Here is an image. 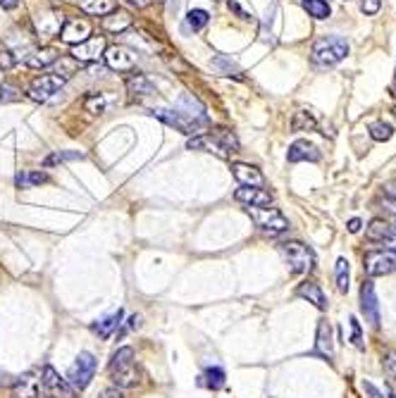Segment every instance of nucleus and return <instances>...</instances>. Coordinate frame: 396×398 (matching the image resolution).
Listing matches in <instances>:
<instances>
[{
	"mask_svg": "<svg viewBox=\"0 0 396 398\" xmlns=\"http://www.w3.org/2000/svg\"><path fill=\"white\" fill-rule=\"evenodd\" d=\"M98 398H125V396H122V391H120L118 387H113V389H106V391H103Z\"/></svg>",
	"mask_w": 396,
	"mask_h": 398,
	"instance_id": "43",
	"label": "nucleus"
},
{
	"mask_svg": "<svg viewBox=\"0 0 396 398\" xmlns=\"http://www.w3.org/2000/svg\"><path fill=\"white\" fill-rule=\"evenodd\" d=\"M320 158H322V153L308 141H294L287 151L289 162H320Z\"/></svg>",
	"mask_w": 396,
	"mask_h": 398,
	"instance_id": "20",
	"label": "nucleus"
},
{
	"mask_svg": "<svg viewBox=\"0 0 396 398\" xmlns=\"http://www.w3.org/2000/svg\"><path fill=\"white\" fill-rule=\"evenodd\" d=\"M392 91L396 93V72H394V81H392Z\"/></svg>",
	"mask_w": 396,
	"mask_h": 398,
	"instance_id": "52",
	"label": "nucleus"
},
{
	"mask_svg": "<svg viewBox=\"0 0 396 398\" xmlns=\"http://www.w3.org/2000/svg\"><path fill=\"white\" fill-rule=\"evenodd\" d=\"M81 10L86 12V15L103 17L115 10V0H81Z\"/></svg>",
	"mask_w": 396,
	"mask_h": 398,
	"instance_id": "31",
	"label": "nucleus"
},
{
	"mask_svg": "<svg viewBox=\"0 0 396 398\" xmlns=\"http://www.w3.org/2000/svg\"><path fill=\"white\" fill-rule=\"evenodd\" d=\"M179 110V113H184V115H189L191 120H196V122H203L208 124V115H205V108H203V103L198 101V98H193L191 93H181L179 96V101H177V106H174Z\"/></svg>",
	"mask_w": 396,
	"mask_h": 398,
	"instance_id": "23",
	"label": "nucleus"
},
{
	"mask_svg": "<svg viewBox=\"0 0 396 398\" xmlns=\"http://www.w3.org/2000/svg\"><path fill=\"white\" fill-rule=\"evenodd\" d=\"M368 132H370V136H373V141H389L394 136V127L385 120H378V122L370 124Z\"/></svg>",
	"mask_w": 396,
	"mask_h": 398,
	"instance_id": "35",
	"label": "nucleus"
},
{
	"mask_svg": "<svg viewBox=\"0 0 396 398\" xmlns=\"http://www.w3.org/2000/svg\"><path fill=\"white\" fill-rule=\"evenodd\" d=\"M41 384H43V391L50 398H74V389L69 387V382L62 380L50 365H45L41 370Z\"/></svg>",
	"mask_w": 396,
	"mask_h": 398,
	"instance_id": "11",
	"label": "nucleus"
},
{
	"mask_svg": "<svg viewBox=\"0 0 396 398\" xmlns=\"http://www.w3.org/2000/svg\"><path fill=\"white\" fill-rule=\"evenodd\" d=\"M17 64V55L12 53L10 48H3L0 50V69H12Z\"/></svg>",
	"mask_w": 396,
	"mask_h": 398,
	"instance_id": "39",
	"label": "nucleus"
},
{
	"mask_svg": "<svg viewBox=\"0 0 396 398\" xmlns=\"http://www.w3.org/2000/svg\"><path fill=\"white\" fill-rule=\"evenodd\" d=\"M94 375H96V356L89 353V351H84V353L77 356L74 365L69 368L67 382L74 391H84V389H89L91 382H94Z\"/></svg>",
	"mask_w": 396,
	"mask_h": 398,
	"instance_id": "6",
	"label": "nucleus"
},
{
	"mask_svg": "<svg viewBox=\"0 0 396 398\" xmlns=\"http://www.w3.org/2000/svg\"><path fill=\"white\" fill-rule=\"evenodd\" d=\"M106 48H108L106 36H94V38H86V41L72 45L69 57H74L77 62H96L98 57H103Z\"/></svg>",
	"mask_w": 396,
	"mask_h": 398,
	"instance_id": "10",
	"label": "nucleus"
},
{
	"mask_svg": "<svg viewBox=\"0 0 396 398\" xmlns=\"http://www.w3.org/2000/svg\"><path fill=\"white\" fill-rule=\"evenodd\" d=\"M361 224H363V222H361L358 217H353L351 222H349V232H351V234H356V232H361Z\"/></svg>",
	"mask_w": 396,
	"mask_h": 398,
	"instance_id": "49",
	"label": "nucleus"
},
{
	"mask_svg": "<svg viewBox=\"0 0 396 398\" xmlns=\"http://www.w3.org/2000/svg\"><path fill=\"white\" fill-rule=\"evenodd\" d=\"M387 396H389V398H396V394H394L392 387H387Z\"/></svg>",
	"mask_w": 396,
	"mask_h": 398,
	"instance_id": "51",
	"label": "nucleus"
},
{
	"mask_svg": "<svg viewBox=\"0 0 396 398\" xmlns=\"http://www.w3.org/2000/svg\"><path fill=\"white\" fill-rule=\"evenodd\" d=\"M67 160H84V153L79 151H62V153H53L45 158V165H57V162H67Z\"/></svg>",
	"mask_w": 396,
	"mask_h": 398,
	"instance_id": "38",
	"label": "nucleus"
},
{
	"mask_svg": "<svg viewBox=\"0 0 396 398\" xmlns=\"http://www.w3.org/2000/svg\"><path fill=\"white\" fill-rule=\"evenodd\" d=\"M230 10H232V12H237V15L242 17V19H251V17H253V15H249V12H246V10H242V5H239L237 0H230Z\"/></svg>",
	"mask_w": 396,
	"mask_h": 398,
	"instance_id": "42",
	"label": "nucleus"
},
{
	"mask_svg": "<svg viewBox=\"0 0 396 398\" xmlns=\"http://www.w3.org/2000/svg\"><path fill=\"white\" fill-rule=\"evenodd\" d=\"M186 148H189V151L215 153L217 158H230L232 153H239V139L230 129H210V132H205V134L191 136Z\"/></svg>",
	"mask_w": 396,
	"mask_h": 398,
	"instance_id": "1",
	"label": "nucleus"
},
{
	"mask_svg": "<svg viewBox=\"0 0 396 398\" xmlns=\"http://www.w3.org/2000/svg\"><path fill=\"white\" fill-rule=\"evenodd\" d=\"M366 272L370 277H385L396 270V251H373L366 256Z\"/></svg>",
	"mask_w": 396,
	"mask_h": 398,
	"instance_id": "9",
	"label": "nucleus"
},
{
	"mask_svg": "<svg viewBox=\"0 0 396 398\" xmlns=\"http://www.w3.org/2000/svg\"><path fill=\"white\" fill-rule=\"evenodd\" d=\"M301 8L313 19H327L332 15V8H329L327 0H301Z\"/></svg>",
	"mask_w": 396,
	"mask_h": 398,
	"instance_id": "30",
	"label": "nucleus"
},
{
	"mask_svg": "<svg viewBox=\"0 0 396 398\" xmlns=\"http://www.w3.org/2000/svg\"><path fill=\"white\" fill-rule=\"evenodd\" d=\"M361 308L366 315V322H370V327L378 329L380 327V303H378V293H375V284L366 282L361 286Z\"/></svg>",
	"mask_w": 396,
	"mask_h": 398,
	"instance_id": "14",
	"label": "nucleus"
},
{
	"mask_svg": "<svg viewBox=\"0 0 396 398\" xmlns=\"http://www.w3.org/2000/svg\"><path fill=\"white\" fill-rule=\"evenodd\" d=\"M253 220V224L258 227L263 234H268V237H279V234H284L289 229V220L284 217L282 210H277V207H246Z\"/></svg>",
	"mask_w": 396,
	"mask_h": 398,
	"instance_id": "4",
	"label": "nucleus"
},
{
	"mask_svg": "<svg viewBox=\"0 0 396 398\" xmlns=\"http://www.w3.org/2000/svg\"><path fill=\"white\" fill-rule=\"evenodd\" d=\"M62 24H64V15L57 10L43 12V15H38V19H36V27H38V34L41 36H57L62 29Z\"/></svg>",
	"mask_w": 396,
	"mask_h": 398,
	"instance_id": "22",
	"label": "nucleus"
},
{
	"mask_svg": "<svg viewBox=\"0 0 396 398\" xmlns=\"http://www.w3.org/2000/svg\"><path fill=\"white\" fill-rule=\"evenodd\" d=\"M200 384L213 391L225 387V370L222 368H208L203 375H200Z\"/></svg>",
	"mask_w": 396,
	"mask_h": 398,
	"instance_id": "33",
	"label": "nucleus"
},
{
	"mask_svg": "<svg viewBox=\"0 0 396 398\" xmlns=\"http://www.w3.org/2000/svg\"><path fill=\"white\" fill-rule=\"evenodd\" d=\"M351 329H353V334H351V343L353 346H358V348H361V324H358V319H356V317H351Z\"/></svg>",
	"mask_w": 396,
	"mask_h": 398,
	"instance_id": "41",
	"label": "nucleus"
},
{
	"mask_svg": "<svg viewBox=\"0 0 396 398\" xmlns=\"http://www.w3.org/2000/svg\"><path fill=\"white\" fill-rule=\"evenodd\" d=\"M366 237H368V241H373V244H382L387 251H396V232L387 224L385 220L370 222L368 229H366Z\"/></svg>",
	"mask_w": 396,
	"mask_h": 398,
	"instance_id": "17",
	"label": "nucleus"
},
{
	"mask_svg": "<svg viewBox=\"0 0 396 398\" xmlns=\"http://www.w3.org/2000/svg\"><path fill=\"white\" fill-rule=\"evenodd\" d=\"M296 296L306 298V301L313 303L317 310H324V308H327V298H324L320 284H315V282H303V284H298V286H296Z\"/></svg>",
	"mask_w": 396,
	"mask_h": 398,
	"instance_id": "25",
	"label": "nucleus"
},
{
	"mask_svg": "<svg viewBox=\"0 0 396 398\" xmlns=\"http://www.w3.org/2000/svg\"><path fill=\"white\" fill-rule=\"evenodd\" d=\"M57 36H60L64 43L77 45L91 36V22L89 19H81V17H69V19H64V24Z\"/></svg>",
	"mask_w": 396,
	"mask_h": 398,
	"instance_id": "12",
	"label": "nucleus"
},
{
	"mask_svg": "<svg viewBox=\"0 0 396 398\" xmlns=\"http://www.w3.org/2000/svg\"><path fill=\"white\" fill-rule=\"evenodd\" d=\"M291 129H294V132H308V129L313 132V129H317V120L308 110H298L294 115V120H291Z\"/></svg>",
	"mask_w": 396,
	"mask_h": 398,
	"instance_id": "34",
	"label": "nucleus"
},
{
	"mask_svg": "<svg viewBox=\"0 0 396 398\" xmlns=\"http://www.w3.org/2000/svg\"><path fill=\"white\" fill-rule=\"evenodd\" d=\"M315 356L324 358V360L332 363L334 358V336H332V324L327 319H320L317 322V334H315Z\"/></svg>",
	"mask_w": 396,
	"mask_h": 398,
	"instance_id": "18",
	"label": "nucleus"
},
{
	"mask_svg": "<svg viewBox=\"0 0 396 398\" xmlns=\"http://www.w3.org/2000/svg\"><path fill=\"white\" fill-rule=\"evenodd\" d=\"M129 5H132V8H136V10H144V8H148V5L153 3V0H127Z\"/></svg>",
	"mask_w": 396,
	"mask_h": 398,
	"instance_id": "46",
	"label": "nucleus"
},
{
	"mask_svg": "<svg viewBox=\"0 0 396 398\" xmlns=\"http://www.w3.org/2000/svg\"><path fill=\"white\" fill-rule=\"evenodd\" d=\"M387 370H389V375L396 377V351L387 358Z\"/></svg>",
	"mask_w": 396,
	"mask_h": 398,
	"instance_id": "45",
	"label": "nucleus"
},
{
	"mask_svg": "<svg viewBox=\"0 0 396 398\" xmlns=\"http://www.w3.org/2000/svg\"><path fill=\"white\" fill-rule=\"evenodd\" d=\"M208 22H210V12L200 10V8H191L189 12H186V17H184V29L200 31V29L208 27Z\"/></svg>",
	"mask_w": 396,
	"mask_h": 398,
	"instance_id": "29",
	"label": "nucleus"
},
{
	"mask_svg": "<svg viewBox=\"0 0 396 398\" xmlns=\"http://www.w3.org/2000/svg\"><path fill=\"white\" fill-rule=\"evenodd\" d=\"M122 317H125V312H122V310H115V312H110L108 317H103L101 322H94V324H91V329H94V334H98L101 339H110V336L115 334V331L120 329Z\"/></svg>",
	"mask_w": 396,
	"mask_h": 398,
	"instance_id": "26",
	"label": "nucleus"
},
{
	"mask_svg": "<svg viewBox=\"0 0 396 398\" xmlns=\"http://www.w3.org/2000/svg\"><path fill=\"white\" fill-rule=\"evenodd\" d=\"M8 382H10V375H8V372L0 370V387H3V384H8Z\"/></svg>",
	"mask_w": 396,
	"mask_h": 398,
	"instance_id": "50",
	"label": "nucleus"
},
{
	"mask_svg": "<svg viewBox=\"0 0 396 398\" xmlns=\"http://www.w3.org/2000/svg\"><path fill=\"white\" fill-rule=\"evenodd\" d=\"M19 5V0H0V8L3 10H15Z\"/></svg>",
	"mask_w": 396,
	"mask_h": 398,
	"instance_id": "48",
	"label": "nucleus"
},
{
	"mask_svg": "<svg viewBox=\"0 0 396 398\" xmlns=\"http://www.w3.org/2000/svg\"><path fill=\"white\" fill-rule=\"evenodd\" d=\"M363 389L368 391V394H370V398H382V394H380V391L375 389V387H373V384H370V382H363Z\"/></svg>",
	"mask_w": 396,
	"mask_h": 398,
	"instance_id": "47",
	"label": "nucleus"
},
{
	"mask_svg": "<svg viewBox=\"0 0 396 398\" xmlns=\"http://www.w3.org/2000/svg\"><path fill=\"white\" fill-rule=\"evenodd\" d=\"M57 60H60V55H57V50L55 48H34V50H29L27 55H24V64L31 69H45V67H50V64H55Z\"/></svg>",
	"mask_w": 396,
	"mask_h": 398,
	"instance_id": "21",
	"label": "nucleus"
},
{
	"mask_svg": "<svg viewBox=\"0 0 396 398\" xmlns=\"http://www.w3.org/2000/svg\"><path fill=\"white\" fill-rule=\"evenodd\" d=\"M210 67L217 72L220 76H234V79H244V72L242 67L232 60L230 55H222V53H217V55H213V60H210Z\"/></svg>",
	"mask_w": 396,
	"mask_h": 398,
	"instance_id": "24",
	"label": "nucleus"
},
{
	"mask_svg": "<svg viewBox=\"0 0 396 398\" xmlns=\"http://www.w3.org/2000/svg\"><path fill=\"white\" fill-rule=\"evenodd\" d=\"M334 279H336V289H339L341 293H346L349 291V279H351V270H349V260L346 258H336Z\"/></svg>",
	"mask_w": 396,
	"mask_h": 398,
	"instance_id": "32",
	"label": "nucleus"
},
{
	"mask_svg": "<svg viewBox=\"0 0 396 398\" xmlns=\"http://www.w3.org/2000/svg\"><path fill=\"white\" fill-rule=\"evenodd\" d=\"M394 115H396V106H394Z\"/></svg>",
	"mask_w": 396,
	"mask_h": 398,
	"instance_id": "54",
	"label": "nucleus"
},
{
	"mask_svg": "<svg viewBox=\"0 0 396 398\" xmlns=\"http://www.w3.org/2000/svg\"><path fill=\"white\" fill-rule=\"evenodd\" d=\"M84 108H86L91 115H103L108 108L106 96L103 93H89L86 98H84Z\"/></svg>",
	"mask_w": 396,
	"mask_h": 398,
	"instance_id": "36",
	"label": "nucleus"
},
{
	"mask_svg": "<svg viewBox=\"0 0 396 398\" xmlns=\"http://www.w3.org/2000/svg\"><path fill=\"white\" fill-rule=\"evenodd\" d=\"M127 91L136 98H144V96H153L155 93V84L148 79L146 74H134L132 79L127 81Z\"/></svg>",
	"mask_w": 396,
	"mask_h": 398,
	"instance_id": "28",
	"label": "nucleus"
},
{
	"mask_svg": "<svg viewBox=\"0 0 396 398\" xmlns=\"http://www.w3.org/2000/svg\"><path fill=\"white\" fill-rule=\"evenodd\" d=\"M0 101H3V91H0Z\"/></svg>",
	"mask_w": 396,
	"mask_h": 398,
	"instance_id": "53",
	"label": "nucleus"
},
{
	"mask_svg": "<svg viewBox=\"0 0 396 398\" xmlns=\"http://www.w3.org/2000/svg\"><path fill=\"white\" fill-rule=\"evenodd\" d=\"M62 86H64V79H62L60 74H41V76H36V79L31 81V86H29L27 93H29L31 101L48 103L50 98H53Z\"/></svg>",
	"mask_w": 396,
	"mask_h": 398,
	"instance_id": "8",
	"label": "nucleus"
},
{
	"mask_svg": "<svg viewBox=\"0 0 396 398\" xmlns=\"http://www.w3.org/2000/svg\"><path fill=\"white\" fill-rule=\"evenodd\" d=\"M382 8V0H361V10L366 15H378Z\"/></svg>",
	"mask_w": 396,
	"mask_h": 398,
	"instance_id": "40",
	"label": "nucleus"
},
{
	"mask_svg": "<svg viewBox=\"0 0 396 398\" xmlns=\"http://www.w3.org/2000/svg\"><path fill=\"white\" fill-rule=\"evenodd\" d=\"M108 375L118 389H132L139 384V368H136V353L129 346L115 351L113 360L108 365Z\"/></svg>",
	"mask_w": 396,
	"mask_h": 398,
	"instance_id": "2",
	"label": "nucleus"
},
{
	"mask_svg": "<svg viewBox=\"0 0 396 398\" xmlns=\"http://www.w3.org/2000/svg\"><path fill=\"white\" fill-rule=\"evenodd\" d=\"M129 27H132V17H129V12L125 10H113L103 17V29L113 31V34H122V31H127Z\"/></svg>",
	"mask_w": 396,
	"mask_h": 398,
	"instance_id": "27",
	"label": "nucleus"
},
{
	"mask_svg": "<svg viewBox=\"0 0 396 398\" xmlns=\"http://www.w3.org/2000/svg\"><path fill=\"white\" fill-rule=\"evenodd\" d=\"M103 57H106L108 67L115 69V72H132L136 67L134 53L129 48H125V45H108Z\"/></svg>",
	"mask_w": 396,
	"mask_h": 398,
	"instance_id": "13",
	"label": "nucleus"
},
{
	"mask_svg": "<svg viewBox=\"0 0 396 398\" xmlns=\"http://www.w3.org/2000/svg\"><path fill=\"white\" fill-rule=\"evenodd\" d=\"M232 174L242 186H265V174L256 165L246 162H232Z\"/></svg>",
	"mask_w": 396,
	"mask_h": 398,
	"instance_id": "19",
	"label": "nucleus"
},
{
	"mask_svg": "<svg viewBox=\"0 0 396 398\" xmlns=\"http://www.w3.org/2000/svg\"><path fill=\"white\" fill-rule=\"evenodd\" d=\"M385 207H387L389 212H394V215H396V193L387 195V198H385Z\"/></svg>",
	"mask_w": 396,
	"mask_h": 398,
	"instance_id": "44",
	"label": "nucleus"
},
{
	"mask_svg": "<svg viewBox=\"0 0 396 398\" xmlns=\"http://www.w3.org/2000/svg\"><path fill=\"white\" fill-rule=\"evenodd\" d=\"M43 384L38 372H27L24 377L12 382V398H41Z\"/></svg>",
	"mask_w": 396,
	"mask_h": 398,
	"instance_id": "15",
	"label": "nucleus"
},
{
	"mask_svg": "<svg viewBox=\"0 0 396 398\" xmlns=\"http://www.w3.org/2000/svg\"><path fill=\"white\" fill-rule=\"evenodd\" d=\"M45 181H48V174H45V172H22V174H17V186H22V188L45 184Z\"/></svg>",
	"mask_w": 396,
	"mask_h": 398,
	"instance_id": "37",
	"label": "nucleus"
},
{
	"mask_svg": "<svg viewBox=\"0 0 396 398\" xmlns=\"http://www.w3.org/2000/svg\"><path fill=\"white\" fill-rule=\"evenodd\" d=\"M151 115L153 117H158L160 122H165L167 127H174L177 132L181 134H189V136H196V134H203L200 129L205 127L203 122H196V120H191L189 115H184V113H179L177 108H155L151 110Z\"/></svg>",
	"mask_w": 396,
	"mask_h": 398,
	"instance_id": "7",
	"label": "nucleus"
},
{
	"mask_svg": "<svg viewBox=\"0 0 396 398\" xmlns=\"http://www.w3.org/2000/svg\"><path fill=\"white\" fill-rule=\"evenodd\" d=\"M234 198L246 207H268L272 205V193L265 191L263 186H239L234 191Z\"/></svg>",
	"mask_w": 396,
	"mask_h": 398,
	"instance_id": "16",
	"label": "nucleus"
},
{
	"mask_svg": "<svg viewBox=\"0 0 396 398\" xmlns=\"http://www.w3.org/2000/svg\"><path fill=\"white\" fill-rule=\"evenodd\" d=\"M279 251H282V256L289 263L294 275H308V272L313 270L315 256L306 244H301V241H284V244H279Z\"/></svg>",
	"mask_w": 396,
	"mask_h": 398,
	"instance_id": "5",
	"label": "nucleus"
},
{
	"mask_svg": "<svg viewBox=\"0 0 396 398\" xmlns=\"http://www.w3.org/2000/svg\"><path fill=\"white\" fill-rule=\"evenodd\" d=\"M349 55V43L341 36H322L310 48V60L317 67H334Z\"/></svg>",
	"mask_w": 396,
	"mask_h": 398,
	"instance_id": "3",
	"label": "nucleus"
}]
</instances>
